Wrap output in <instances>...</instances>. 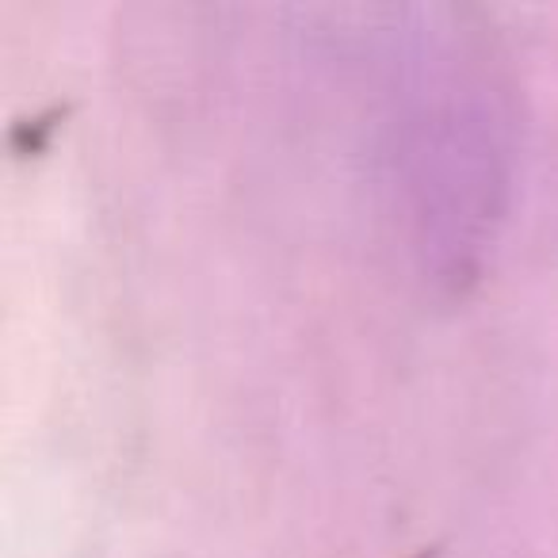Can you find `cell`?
<instances>
[{
	"instance_id": "6da1fadb",
	"label": "cell",
	"mask_w": 558,
	"mask_h": 558,
	"mask_svg": "<svg viewBox=\"0 0 558 558\" xmlns=\"http://www.w3.org/2000/svg\"><path fill=\"white\" fill-rule=\"evenodd\" d=\"M425 16L428 27L405 32L395 157L421 264L463 288L509 203L512 111L489 43Z\"/></svg>"
}]
</instances>
